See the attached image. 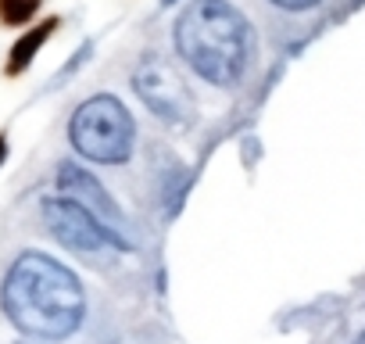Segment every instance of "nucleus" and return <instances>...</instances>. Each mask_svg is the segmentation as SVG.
<instances>
[{
    "label": "nucleus",
    "instance_id": "f257e3e1",
    "mask_svg": "<svg viewBox=\"0 0 365 344\" xmlns=\"http://www.w3.org/2000/svg\"><path fill=\"white\" fill-rule=\"evenodd\" d=\"M4 315L29 337L40 340H65L79 330L86 315V298L68 265L43 251H26L0 287Z\"/></svg>",
    "mask_w": 365,
    "mask_h": 344
},
{
    "label": "nucleus",
    "instance_id": "f03ea898",
    "mask_svg": "<svg viewBox=\"0 0 365 344\" xmlns=\"http://www.w3.org/2000/svg\"><path fill=\"white\" fill-rule=\"evenodd\" d=\"M175 47L201 79L233 86L251 61V26L230 0H194L175 22Z\"/></svg>",
    "mask_w": 365,
    "mask_h": 344
},
{
    "label": "nucleus",
    "instance_id": "7ed1b4c3",
    "mask_svg": "<svg viewBox=\"0 0 365 344\" xmlns=\"http://www.w3.org/2000/svg\"><path fill=\"white\" fill-rule=\"evenodd\" d=\"M68 133H72L76 151L101 165H122L133 154V140H136L133 115L111 93H97L83 101L72 115Z\"/></svg>",
    "mask_w": 365,
    "mask_h": 344
},
{
    "label": "nucleus",
    "instance_id": "20e7f679",
    "mask_svg": "<svg viewBox=\"0 0 365 344\" xmlns=\"http://www.w3.org/2000/svg\"><path fill=\"white\" fill-rule=\"evenodd\" d=\"M43 223L54 233V241L65 244L68 251H86L90 255V251H104V248H129V241L122 233L104 226L76 198H51V201H43Z\"/></svg>",
    "mask_w": 365,
    "mask_h": 344
},
{
    "label": "nucleus",
    "instance_id": "39448f33",
    "mask_svg": "<svg viewBox=\"0 0 365 344\" xmlns=\"http://www.w3.org/2000/svg\"><path fill=\"white\" fill-rule=\"evenodd\" d=\"M133 90L165 122L182 126V122L194 118V93L179 79V72L161 58H143V65L133 72Z\"/></svg>",
    "mask_w": 365,
    "mask_h": 344
},
{
    "label": "nucleus",
    "instance_id": "423d86ee",
    "mask_svg": "<svg viewBox=\"0 0 365 344\" xmlns=\"http://www.w3.org/2000/svg\"><path fill=\"white\" fill-rule=\"evenodd\" d=\"M58 187L68 194V198H76L79 205H86L104 226H111L115 233H122L125 226H122V212H118V205L108 198V191L90 176V172H83L79 165H72V161H65L61 168H58ZM125 237V233H122Z\"/></svg>",
    "mask_w": 365,
    "mask_h": 344
},
{
    "label": "nucleus",
    "instance_id": "0eeeda50",
    "mask_svg": "<svg viewBox=\"0 0 365 344\" xmlns=\"http://www.w3.org/2000/svg\"><path fill=\"white\" fill-rule=\"evenodd\" d=\"M58 29V22L51 19V22H43V26H36V29H29L15 47H11V61H8V72L11 76H19V72H26L29 65H33V58H36V51L47 44V36Z\"/></svg>",
    "mask_w": 365,
    "mask_h": 344
},
{
    "label": "nucleus",
    "instance_id": "6e6552de",
    "mask_svg": "<svg viewBox=\"0 0 365 344\" xmlns=\"http://www.w3.org/2000/svg\"><path fill=\"white\" fill-rule=\"evenodd\" d=\"M43 0H0V19L8 26H26Z\"/></svg>",
    "mask_w": 365,
    "mask_h": 344
},
{
    "label": "nucleus",
    "instance_id": "1a4fd4ad",
    "mask_svg": "<svg viewBox=\"0 0 365 344\" xmlns=\"http://www.w3.org/2000/svg\"><path fill=\"white\" fill-rule=\"evenodd\" d=\"M272 4H279V8H287V11H308V8L319 4V0H272Z\"/></svg>",
    "mask_w": 365,
    "mask_h": 344
},
{
    "label": "nucleus",
    "instance_id": "9d476101",
    "mask_svg": "<svg viewBox=\"0 0 365 344\" xmlns=\"http://www.w3.org/2000/svg\"><path fill=\"white\" fill-rule=\"evenodd\" d=\"M4 158H8V140L0 136V165H4Z\"/></svg>",
    "mask_w": 365,
    "mask_h": 344
},
{
    "label": "nucleus",
    "instance_id": "9b49d317",
    "mask_svg": "<svg viewBox=\"0 0 365 344\" xmlns=\"http://www.w3.org/2000/svg\"><path fill=\"white\" fill-rule=\"evenodd\" d=\"M354 344H365V330H361V333H358V340H354Z\"/></svg>",
    "mask_w": 365,
    "mask_h": 344
},
{
    "label": "nucleus",
    "instance_id": "f8f14e48",
    "mask_svg": "<svg viewBox=\"0 0 365 344\" xmlns=\"http://www.w3.org/2000/svg\"><path fill=\"white\" fill-rule=\"evenodd\" d=\"M165 4H172V0H165Z\"/></svg>",
    "mask_w": 365,
    "mask_h": 344
}]
</instances>
